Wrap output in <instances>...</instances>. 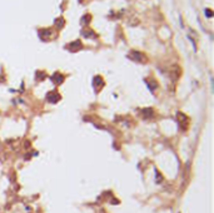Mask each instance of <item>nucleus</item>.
<instances>
[{"instance_id": "f257e3e1", "label": "nucleus", "mask_w": 214, "mask_h": 213, "mask_svg": "<svg viewBox=\"0 0 214 213\" xmlns=\"http://www.w3.org/2000/svg\"><path fill=\"white\" fill-rule=\"evenodd\" d=\"M128 57H129V59L134 60V62H137V63H145L146 62V57L143 53L137 52V50H132Z\"/></svg>"}, {"instance_id": "f03ea898", "label": "nucleus", "mask_w": 214, "mask_h": 213, "mask_svg": "<svg viewBox=\"0 0 214 213\" xmlns=\"http://www.w3.org/2000/svg\"><path fill=\"white\" fill-rule=\"evenodd\" d=\"M39 36H40V39L48 41L54 36V32H53V29H40L39 30Z\"/></svg>"}, {"instance_id": "7ed1b4c3", "label": "nucleus", "mask_w": 214, "mask_h": 213, "mask_svg": "<svg viewBox=\"0 0 214 213\" xmlns=\"http://www.w3.org/2000/svg\"><path fill=\"white\" fill-rule=\"evenodd\" d=\"M60 99H62V95H60L57 90H51V92H49L48 94H46V100L49 102V103H58Z\"/></svg>"}, {"instance_id": "20e7f679", "label": "nucleus", "mask_w": 214, "mask_h": 213, "mask_svg": "<svg viewBox=\"0 0 214 213\" xmlns=\"http://www.w3.org/2000/svg\"><path fill=\"white\" fill-rule=\"evenodd\" d=\"M82 48H83V44H82L80 40H75V41L70 43V44L68 45V49L70 52H78V50H80Z\"/></svg>"}, {"instance_id": "39448f33", "label": "nucleus", "mask_w": 214, "mask_h": 213, "mask_svg": "<svg viewBox=\"0 0 214 213\" xmlns=\"http://www.w3.org/2000/svg\"><path fill=\"white\" fill-rule=\"evenodd\" d=\"M145 84L148 85L150 92H154V90L158 88V83H157L155 79H153V78H146L145 79Z\"/></svg>"}, {"instance_id": "423d86ee", "label": "nucleus", "mask_w": 214, "mask_h": 213, "mask_svg": "<svg viewBox=\"0 0 214 213\" xmlns=\"http://www.w3.org/2000/svg\"><path fill=\"white\" fill-rule=\"evenodd\" d=\"M51 80H53V83H55L57 85H60L64 82V75L60 74V73H54V74L51 75Z\"/></svg>"}, {"instance_id": "0eeeda50", "label": "nucleus", "mask_w": 214, "mask_h": 213, "mask_svg": "<svg viewBox=\"0 0 214 213\" xmlns=\"http://www.w3.org/2000/svg\"><path fill=\"white\" fill-rule=\"evenodd\" d=\"M142 115L144 119H151L154 115V111H153V108H144L142 109Z\"/></svg>"}, {"instance_id": "6e6552de", "label": "nucleus", "mask_w": 214, "mask_h": 213, "mask_svg": "<svg viewBox=\"0 0 214 213\" xmlns=\"http://www.w3.org/2000/svg\"><path fill=\"white\" fill-rule=\"evenodd\" d=\"M82 35L84 36V38H87V39H94L96 38V34L94 30H91V29H84L83 32H82Z\"/></svg>"}, {"instance_id": "1a4fd4ad", "label": "nucleus", "mask_w": 214, "mask_h": 213, "mask_svg": "<svg viewBox=\"0 0 214 213\" xmlns=\"http://www.w3.org/2000/svg\"><path fill=\"white\" fill-rule=\"evenodd\" d=\"M93 84L94 85H96V87H101V85H104V80L101 79V77H95L94 78V82H93Z\"/></svg>"}, {"instance_id": "9d476101", "label": "nucleus", "mask_w": 214, "mask_h": 213, "mask_svg": "<svg viewBox=\"0 0 214 213\" xmlns=\"http://www.w3.org/2000/svg\"><path fill=\"white\" fill-rule=\"evenodd\" d=\"M64 24H65V20L63 19V18H58V19L55 20V27L58 29H62L64 27Z\"/></svg>"}, {"instance_id": "9b49d317", "label": "nucleus", "mask_w": 214, "mask_h": 213, "mask_svg": "<svg viewBox=\"0 0 214 213\" xmlns=\"http://www.w3.org/2000/svg\"><path fill=\"white\" fill-rule=\"evenodd\" d=\"M90 19H91V16H90L89 14L84 15V16L82 18V24H84V25H88V24H89V21H90Z\"/></svg>"}, {"instance_id": "f8f14e48", "label": "nucleus", "mask_w": 214, "mask_h": 213, "mask_svg": "<svg viewBox=\"0 0 214 213\" xmlns=\"http://www.w3.org/2000/svg\"><path fill=\"white\" fill-rule=\"evenodd\" d=\"M45 78V73L44 71H40V70H38L36 71V79L40 82V80H43V79Z\"/></svg>"}, {"instance_id": "ddd939ff", "label": "nucleus", "mask_w": 214, "mask_h": 213, "mask_svg": "<svg viewBox=\"0 0 214 213\" xmlns=\"http://www.w3.org/2000/svg\"><path fill=\"white\" fill-rule=\"evenodd\" d=\"M205 15H207L208 18H212V16H213V11H212L210 9H205Z\"/></svg>"}]
</instances>
